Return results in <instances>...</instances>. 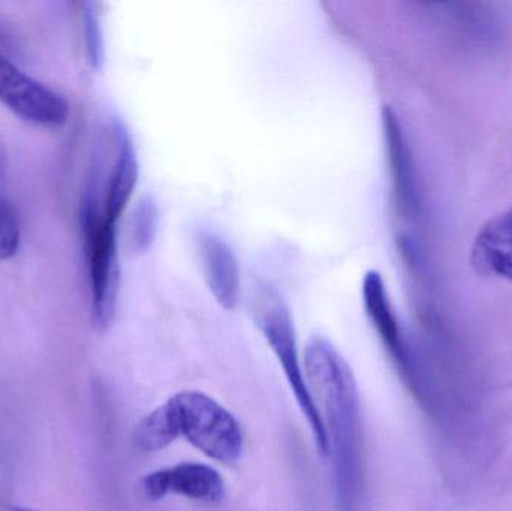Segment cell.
I'll return each instance as SVG.
<instances>
[{"instance_id":"cell-1","label":"cell","mask_w":512,"mask_h":511,"mask_svg":"<svg viewBox=\"0 0 512 511\" xmlns=\"http://www.w3.org/2000/svg\"><path fill=\"white\" fill-rule=\"evenodd\" d=\"M310 389L327 429L337 511H361L366 483L363 417L354 372L337 348L313 336L304 353Z\"/></svg>"},{"instance_id":"cell-2","label":"cell","mask_w":512,"mask_h":511,"mask_svg":"<svg viewBox=\"0 0 512 511\" xmlns=\"http://www.w3.org/2000/svg\"><path fill=\"white\" fill-rule=\"evenodd\" d=\"M251 315L285 375L286 383L306 419L318 452L328 458L330 444L327 429L318 402L307 381L306 369L301 362L297 333L288 305L273 287L258 284L251 294Z\"/></svg>"},{"instance_id":"cell-3","label":"cell","mask_w":512,"mask_h":511,"mask_svg":"<svg viewBox=\"0 0 512 511\" xmlns=\"http://www.w3.org/2000/svg\"><path fill=\"white\" fill-rule=\"evenodd\" d=\"M179 438L188 441L212 461L234 465L245 449V435L236 417L218 401L197 390L168 399Z\"/></svg>"},{"instance_id":"cell-4","label":"cell","mask_w":512,"mask_h":511,"mask_svg":"<svg viewBox=\"0 0 512 511\" xmlns=\"http://www.w3.org/2000/svg\"><path fill=\"white\" fill-rule=\"evenodd\" d=\"M117 224L108 221L92 195L87 194L81 207L93 321L107 329L114 320L119 297L120 266L117 252Z\"/></svg>"},{"instance_id":"cell-5","label":"cell","mask_w":512,"mask_h":511,"mask_svg":"<svg viewBox=\"0 0 512 511\" xmlns=\"http://www.w3.org/2000/svg\"><path fill=\"white\" fill-rule=\"evenodd\" d=\"M363 303L367 318L396 365L400 377L420 404L429 405L426 378L394 311L381 273L370 270L363 279Z\"/></svg>"},{"instance_id":"cell-6","label":"cell","mask_w":512,"mask_h":511,"mask_svg":"<svg viewBox=\"0 0 512 511\" xmlns=\"http://www.w3.org/2000/svg\"><path fill=\"white\" fill-rule=\"evenodd\" d=\"M0 102L32 125L57 128L69 117V104L62 95L21 71L0 50Z\"/></svg>"},{"instance_id":"cell-7","label":"cell","mask_w":512,"mask_h":511,"mask_svg":"<svg viewBox=\"0 0 512 511\" xmlns=\"http://www.w3.org/2000/svg\"><path fill=\"white\" fill-rule=\"evenodd\" d=\"M144 497L150 501L179 495L198 503L218 504L227 497V485L218 470L197 462H182L147 474L141 482Z\"/></svg>"},{"instance_id":"cell-8","label":"cell","mask_w":512,"mask_h":511,"mask_svg":"<svg viewBox=\"0 0 512 511\" xmlns=\"http://www.w3.org/2000/svg\"><path fill=\"white\" fill-rule=\"evenodd\" d=\"M382 131L397 213L408 221H414L421 212L417 171L402 123L391 107L382 108Z\"/></svg>"},{"instance_id":"cell-9","label":"cell","mask_w":512,"mask_h":511,"mask_svg":"<svg viewBox=\"0 0 512 511\" xmlns=\"http://www.w3.org/2000/svg\"><path fill=\"white\" fill-rule=\"evenodd\" d=\"M198 257L210 293L216 302L234 311L242 296V273L233 248L213 231H200L197 236Z\"/></svg>"},{"instance_id":"cell-10","label":"cell","mask_w":512,"mask_h":511,"mask_svg":"<svg viewBox=\"0 0 512 511\" xmlns=\"http://www.w3.org/2000/svg\"><path fill=\"white\" fill-rule=\"evenodd\" d=\"M471 263L480 275L512 282V206L481 228Z\"/></svg>"},{"instance_id":"cell-11","label":"cell","mask_w":512,"mask_h":511,"mask_svg":"<svg viewBox=\"0 0 512 511\" xmlns=\"http://www.w3.org/2000/svg\"><path fill=\"white\" fill-rule=\"evenodd\" d=\"M114 135H116L117 156L108 179L107 195H105L102 212L108 221L117 224L134 194L140 168H138L134 143L122 123L116 122Z\"/></svg>"},{"instance_id":"cell-12","label":"cell","mask_w":512,"mask_h":511,"mask_svg":"<svg viewBox=\"0 0 512 511\" xmlns=\"http://www.w3.org/2000/svg\"><path fill=\"white\" fill-rule=\"evenodd\" d=\"M179 440L176 422L167 402L147 414L134 432V444L144 453L161 452Z\"/></svg>"},{"instance_id":"cell-13","label":"cell","mask_w":512,"mask_h":511,"mask_svg":"<svg viewBox=\"0 0 512 511\" xmlns=\"http://www.w3.org/2000/svg\"><path fill=\"white\" fill-rule=\"evenodd\" d=\"M159 212L155 201L150 197L143 198L135 207L129 230V242L132 251L146 252L155 242L158 233Z\"/></svg>"},{"instance_id":"cell-14","label":"cell","mask_w":512,"mask_h":511,"mask_svg":"<svg viewBox=\"0 0 512 511\" xmlns=\"http://www.w3.org/2000/svg\"><path fill=\"white\" fill-rule=\"evenodd\" d=\"M83 30L87 60L93 69H101L104 63V35L96 3H83Z\"/></svg>"},{"instance_id":"cell-15","label":"cell","mask_w":512,"mask_h":511,"mask_svg":"<svg viewBox=\"0 0 512 511\" xmlns=\"http://www.w3.org/2000/svg\"><path fill=\"white\" fill-rule=\"evenodd\" d=\"M21 228L17 210L0 197V261L11 260L20 248Z\"/></svg>"},{"instance_id":"cell-16","label":"cell","mask_w":512,"mask_h":511,"mask_svg":"<svg viewBox=\"0 0 512 511\" xmlns=\"http://www.w3.org/2000/svg\"><path fill=\"white\" fill-rule=\"evenodd\" d=\"M8 511H39V510L27 509V507H21V506H8Z\"/></svg>"}]
</instances>
